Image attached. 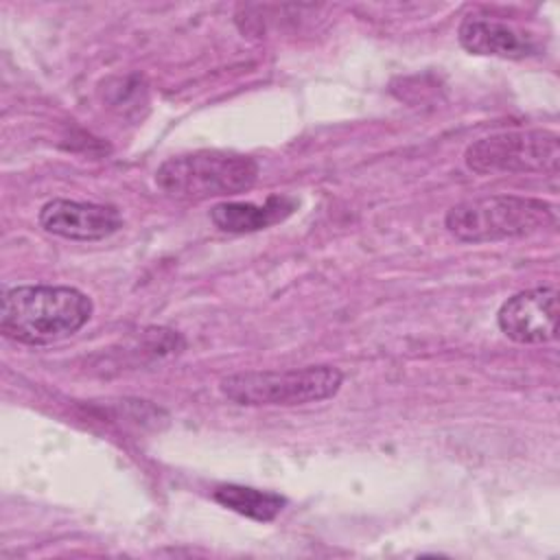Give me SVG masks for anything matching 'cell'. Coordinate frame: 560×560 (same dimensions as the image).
<instances>
[{
  "label": "cell",
  "mask_w": 560,
  "mask_h": 560,
  "mask_svg": "<svg viewBox=\"0 0 560 560\" xmlns=\"http://www.w3.org/2000/svg\"><path fill=\"white\" fill-rule=\"evenodd\" d=\"M497 324L508 339L523 346L553 341L558 337V289L534 287L514 293L501 304Z\"/></svg>",
  "instance_id": "obj_6"
},
{
  "label": "cell",
  "mask_w": 560,
  "mask_h": 560,
  "mask_svg": "<svg viewBox=\"0 0 560 560\" xmlns=\"http://www.w3.org/2000/svg\"><path fill=\"white\" fill-rule=\"evenodd\" d=\"M558 223L553 203L536 197L490 195L455 203L446 217V230L464 243H494L521 238Z\"/></svg>",
  "instance_id": "obj_2"
},
{
  "label": "cell",
  "mask_w": 560,
  "mask_h": 560,
  "mask_svg": "<svg viewBox=\"0 0 560 560\" xmlns=\"http://www.w3.org/2000/svg\"><path fill=\"white\" fill-rule=\"evenodd\" d=\"M37 221L44 232L68 241H103L122 228L118 208L70 199H52L44 203Z\"/></svg>",
  "instance_id": "obj_7"
},
{
  "label": "cell",
  "mask_w": 560,
  "mask_h": 560,
  "mask_svg": "<svg viewBox=\"0 0 560 560\" xmlns=\"http://www.w3.org/2000/svg\"><path fill=\"white\" fill-rule=\"evenodd\" d=\"M258 162L234 151H192L164 160L155 171V186L175 199L201 201L249 190L258 179Z\"/></svg>",
  "instance_id": "obj_3"
},
{
  "label": "cell",
  "mask_w": 560,
  "mask_h": 560,
  "mask_svg": "<svg viewBox=\"0 0 560 560\" xmlns=\"http://www.w3.org/2000/svg\"><path fill=\"white\" fill-rule=\"evenodd\" d=\"M477 175H547L560 166V138L549 129H514L483 136L466 147Z\"/></svg>",
  "instance_id": "obj_5"
},
{
  "label": "cell",
  "mask_w": 560,
  "mask_h": 560,
  "mask_svg": "<svg viewBox=\"0 0 560 560\" xmlns=\"http://www.w3.org/2000/svg\"><path fill=\"white\" fill-rule=\"evenodd\" d=\"M343 383L335 365L236 372L219 383V392L241 407H295L332 398Z\"/></svg>",
  "instance_id": "obj_4"
},
{
  "label": "cell",
  "mask_w": 560,
  "mask_h": 560,
  "mask_svg": "<svg viewBox=\"0 0 560 560\" xmlns=\"http://www.w3.org/2000/svg\"><path fill=\"white\" fill-rule=\"evenodd\" d=\"M212 497L223 508H228L241 516H247L252 521H258V523L273 521L287 505V499L280 497L278 492L258 490V488L238 486V483L219 486L212 492Z\"/></svg>",
  "instance_id": "obj_10"
},
{
  "label": "cell",
  "mask_w": 560,
  "mask_h": 560,
  "mask_svg": "<svg viewBox=\"0 0 560 560\" xmlns=\"http://www.w3.org/2000/svg\"><path fill=\"white\" fill-rule=\"evenodd\" d=\"M92 313V300L74 287L20 284L2 295L0 330L24 346H50L79 332Z\"/></svg>",
  "instance_id": "obj_1"
},
{
  "label": "cell",
  "mask_w": 560,
  "mask_h": 560,
  "mask_svg": "<svg viewBox=\"0 0 560 560\" xmlns=\"http://www.w3.org/2000/svg\"><path fill=\"white\" fill-rule=\"evenodd\" d=\"M298 208V199L291 195H269L262 203L254 201H221L212 206V223L232 234H245L265 230L273 223L284 221Z\"/></svg>",
  "instance_id": "obj_9"
},
{
  "label": "cell",
  "mask_w": 560,
  "mask_h": 560,
  "mask_svg": "<svg viewBox=\"0 0 560 560\" xmlns=\"http://www.w3.org/2000/svg\"><path fill=\"white\" fill-rule=\"evenodd\" d=\"M457 42L472 55L501 59H525L538 50L534 35L488 15H466L457 28Z\"/></svg>",
  "instance_id": "obj_8"
}]
</instances>
